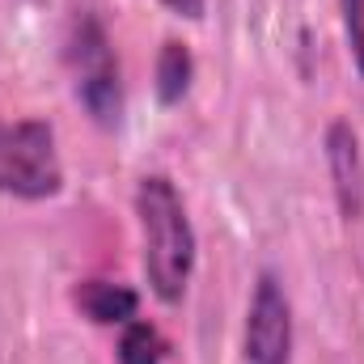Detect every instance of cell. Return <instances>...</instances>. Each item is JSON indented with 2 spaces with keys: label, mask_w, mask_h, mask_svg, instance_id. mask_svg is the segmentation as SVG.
<instances>
[{
  "label": "cell",
  "mask_w": 364,
  "mask_h": 364,
  "mask_svg": "<svg viewBox=\"0 0 364 364\" xmlns=\"http://www.w3.org/2000/svg\"><path fill=\"white\" fill-rule=\"evenodd\" d=\"M136 216H140L149 288L161 305H178L195 272V229L178 186L166 174H144L136 186Z\"/></svg>",
  "instance_id": "obj_1"
},
{
  "label": "cell",
  "mask_w": 364,
  "mask_h": 364,
  "mask_svg": "<svg viewBox=\"0 0 364 364\" xmlns=\"http://www.w3.org/2000/svg\"><path fill=\"white\" fill-rule=\"evenodd\" d=\"M64 60H68V73H73L77 102L90 110V119L97 127H114L119 114H123V77H119V55L110 47V34L93 13L73 17Z\"/></svg>",
  "instance_id": "obj_2"
},
{
  "label": "cell",
  "mask_w": 364,
  "mask_h": 364,
  "mask_svg": "<svg viewBox=\"0 0 364 364\" xmlns=\"http://www.w3.org/2000/svg\"><path fill=\"white\" fill-rule=\"evenodd\" d=\"M64 186L55 132L47 119H0V195L51 199Z\"/></svg>",
  "instance_id": "obj_3"
},
{
  "label": "cell",
  "mask_w": 364,
  "mask_h": 364,
  "mask_svg": "<svg viewBox=\"0 0 364 364\" xmlns=\"http://www.w3.org/2000/svg\"><path fill=\"white\" fill-rule=\"evenodd\" d=\"M292 360V305L275 272H259L246 309V364Z\"/></svg>",
  "instance_id": "obj_4"
},
{
  "label": "cell",
  "mask_w": 364,
  "mask_h": 364,
  "mask_svg": "<svg viewBox=\"0 0 364 364\" xmlns=\"http://www.w3.org/2000/svg\"><path fill=\"white\" fill-rule=\"evenodd\" d=\"M326 149V170H331V186H335V203L339 216L352 225L364 216V153H360V136L348 119H335L322 136Z\"/></svg>",
  "instance_id": "obj_5"
},
{
  "label": "cell",
  "mask_w": 364,
  "mask_h": 364,
  "mask_svg": "<svg viewBox=\"0 0 364 364\" xmlns=\"http://www.w3.org/2000/svg\"><path fill=\"white\" fill-rule=\"evenodd\" d=\"M73 305L93 326H127L140 314V292L119 279H81L73 288Z\"/></svg>",
  "instance_id": "obj_6"
},
{
  "label": "cell",
  "mask_w": 364,
  "mask_h": 364,
  "mask_svg": "<svg viewBox=\"0 0 364 364\" xmlns=\"http://www.w3.org/2000/svg\"><path fill=\"white\" fill-rule=\"evenodd\" d=\"M191 77H195L191 47L178 43V38H166L161 55H157V102L161 106H178L186 97V90H191Z\"/></svg>",
  "instance_id": "obj_7"
},
{
  "label": "cell",
  "mask_w": 364,
  "mask_h": 364,
  "mask_svg": "<svg viewBox=\"0 0 364 364\" xmlns=\"http://www.w3.org/2000/svg\"><path fill=\"white\" fill-rule=\"evenodd\" d=\"M166 352H170L166 335H161L153 322L132 318V322L123 326V335H119L114 360H119V364H166Z\"/></svg>",
  "instance_id": "obj_8"
},
{
  "label": "cell",
  "mask_w": 364,
  "mask_h": 364,
  "mask_svg": "<svg viewBox=\"0 0 364 364\" xmlns=\"http://www.w3.org/2000/svg\"><path fill=\"white\" fill-rule=\"evenodd\" d=\"M343 13V38H348V55L364 77V0H339Z\"/></svg>",
  "instance_id": "obj_9"
},
{
  "label": "cell",
  "mask_w": 364,
  "mask_h": 364,
  "mask_svg": "<svg viewBox=\"0 0 364 364\" xmlns=\"http://www.w3.org/2000/svg\"><path fill=\"white\" fill-rule=\"evenodd\" d=\"M170 13H178V17H186V21H199L203 17V9H208V0H161Z\"/></svg>",
  "instance_id": "obj_10"
}]
</instances>
